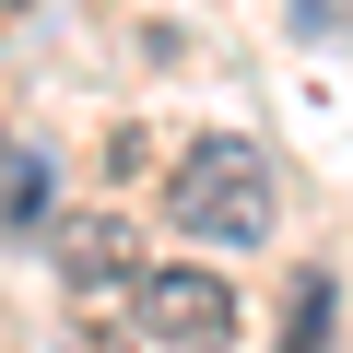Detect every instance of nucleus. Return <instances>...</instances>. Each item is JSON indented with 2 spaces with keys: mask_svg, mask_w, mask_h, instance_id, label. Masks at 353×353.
Instances as JSON below:
<instances>
[{
  "mask_svg": "<svg viewBox=\"0 0 353 353\" xmlns=\"http://www.w3.org/2000/svg\"><path fill=\"white\" fill-rule=\"evenodd\" d=\"M165 212L189 224L201 248H259V236L283 224V176H271V153H259V141L212 130L189 165H176V201H165Z\"/></svg>",
  "mask_w": 353,
  "mask_h": 353,
  "instance_id": "nucleus-1",
  "label": "nucleus"
},
{
  "mask_svg": "<svg viewBox=\"0 0 353 353\" xmlns=\"http://www.w3.org/2000/svg\"><path fill=\"white\" fill-rule=\"evenodd\" d=\"M130 318H141L165 353H224V341H236L224 271H130Z\"/></svg>",
  "mask_w": 353,
  "mask_h": 353,
  "instance_id": "nucleus-2",
  "label": "nucleus"
},
{
  "mask_svg": "<svg viewBox=\"0 0 353 353\" xmlns=\"http://www.w3.org/2000/svg\"><path fill=\"white\" fill-rule=\"evenodd\" d=\"M130 271H141L130 212H71V224H59V283H71V294H130Z\"/></svg>",
  "mask_w": 353,
  "mask_h": 353,
  "instance_id": "nucleus-3",
  "label": "nucleus"
},
{
  "mask_svg": "<svg viewBox=\"0 0 353 353\" xmlns=\"http://www.w3.org/2000/svg\"><path fill=\"white\" fill-rule=\"evenodd\" d=\"M0 224H12V236L48 224V165H36V153H24V165H0Z\"/></svg>",
  "mask_w": 353,
  "mask_h": 353,
  "instance_id": "nucleus-4",
  "label": "nucleus"
},
{
  "mask_svg": "<svg viewBox=\"0 0 353 353\" xmlns=\"http://www.w3.org/2000/svg\"><path fill=\"white\" fill-rule=\"evenodd\" d=\"M318 341H330V283L306 271V283H294V306H283V353H318Z\"/></svg>",
  "mask_w": 353,
  "mask_h": 353,
  "instance_id": "nucleus-5",
  "label": "nucleus"
},
{
  "mask_svg": "<svg viewBox=\"0 0 353 353\" xmlns=\"http://www.w3.org/2000/svg\"><path fill=\"white\" fill-rule=\"evenodd\" d=\"M294 24L306 36H341V0H294Z\"/></svg>",
  "mask_w": 353,
  "mask_h": 353,
  "instance_id": "nucleus-6",
  "label": "nucleus"
},
{
  "mask_svg": "<svg viewBox=\"0 0 353 353\" xmlns=\"http://www.w3.org/2000/svg\"><path fill=\"white\" fill-rule=\"evenodd\" d=\"M71 353H130V341H106V330H71Z\"/></svg>",
  "mask_w": 353,
  "mask_h": 353,
  "instance_id": "nucleus-7",
  "label": "nucleus"
},
{
  "mask_svg": "<svg viewBox=\"0 0 353 353\" xmlns=\"http://www.w3.org/2000/svg\"><path fill=\"white\" fill-rule=\"evenodd\" d=\"M0 165H12V141H0Z\"/></svg>",
  "mask_w": 353,
  "mask_h": 353,
  "instance_id": "nucleus-8",
  "label": "nucleus"
}]
</instances>
